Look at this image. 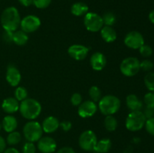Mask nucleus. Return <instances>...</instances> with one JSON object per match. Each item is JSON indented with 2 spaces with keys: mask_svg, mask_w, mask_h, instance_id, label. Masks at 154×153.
Instances as JSON below:
<instances>
[{
  "mask_svg": "<svg viewBox=\"0 0 154 153\" xmlns=\"http://www.w3.org/2000/svg\"><path fill=\"white\" fill-rule=\"evenodd\" d=\"M3 153H20V152L14 147H10V148H5Z\"/></svg>",
  "mask_w": 154,
  "mask_h": 153,
  "instance_id": "37998d69",
  "label": "nucleus"
},
{
  "mask_svg": "<svg viewBox=\"0 0 154 153\" xmlns=\"http://www.w3.org/2000/svg\"><path fill=\"white\" fill-rule=\"evenodd\" d=\"M23 153H35L36 147L32 142H29L24 143L22 148Z\"/></svg>",
  "mask_w": 154,
  "mask_h": 153,
  "instance_id": "2f4dec72",
  "label": "nucleus"
},
{
  "mask_svg": "<svg viewBox=\"0 0 154 153\" xmlns=\"http://www.w3.org/2000/svg\"><path fill=\"white\" fill-rule=\"evenodd\" d=\"M13 33L14 32L5 30V32L2 34V39L4 40V41L6 42V43L13 42Z\"/></svg>",
  "mask_w": 154,
  "mask_h": 153,
  "instance_id": "e433bc0d",
  "label": "nucleus"
},
{
  "mask_svg": "<svg viewBox=\"0 0 154 153\" xmlns=\"http://www.w3.org/2000/svg\"><path fill=\"white\" fill-rule=\"evenodd\" d=\"M84 23L86 28L92 32H96L104 26L102 17L99 14L93 12H88L84 15Z\"/></svg>",
  "mask_w": 154,
  "mask_h": 153,
  "instance_id": "0eeeda50",
  "label": "nucleus"
},
{
  "mask_svg": "<svg viewBox=\"0 0 154 153\" xmlns=\"http://www.w3.org/2000/svg\"><path fill=\"white\" fill-rule=\"evenodd\" d=\"M20 26L24 32H34L41 26V20L35 15H27L21 20Z\"/></svg>",
  "mask_w": 154,
  "mask_h": 153,
  "instance_id": "1a4fd4ad",
  "label": "nucleus"
},
{
  "mask_svg": "<svg viewBox=\"0 0 154 153\" xmlns=\"http://www.w3.org/2000/svg\"><path fill=\"white\" fill-rule=\"evenodd\" d=\"M19 110L23 117L29 120H34L41 114L42 105L35 99L26 98L20 104Z\"/></svg>",
  "mask_w": 154,
  "mask_h": 153,
  "instance_id": "f03ea898",
  "label": "nucleus"
},
{
  "mask_svg": "<svg viewBox=\"0 0 154 153\" xmlns=\"http://www.w3.org/2000/svg\"><path fill=\"white\" fill-rule=\"evenodd\" d=\"M2 129V123L0 122V131H1Z\"/></svg>",
  "mask_w": 154,
  "mask_h": 153,
  "instance_id": "a18cd8bd",
  "label": "nucleus"
},
{
  "mask_svg": "<svg viewBox=\"0 0 154 153\" xmlns=\"http://www.w3.org/2000/svg\"><path fill=\"white\" fill-rule=\"evenodd\" d=\"M107 64V58L103 53L96 52L90 57V64L93 70L100 71L103 70Z\"/></svg>",
  "mask_w": 154,
  "mask_h": 153,
  "instance_id": "2eb2a0df",
  "label": "nucleus"
},
{
  "mask_svg": "<svg viewBox=\"0 0 154 153\" xmlns=\"http://www.w3.org/2000/svg\"><path fill=\"white\" fill-rule=\"evenodd\" d=\"M121 73L126 76H133L139 72L140 61L135 57H127L122 61L120 65Z\"/></svg>",
  "mask_w": 154,
  "mask_h": 153,
  "instance_id": "423d86ee",
  "label": "nucleus"
},
{
  "mask_svg": "<svg viewBox=\"0 0 154 153\" xmlns=\"http://www.w3.org/2000/svg\"><path fill=\"white\" fill-rule=\"evenodd\" d=\"M89 7L86 3L78 2L74 3L71 8V12L76 16H81L88 13Z\"/></svg>",
  "mask_w": 154,
  "mask_h": 153,
  "instance_id": "412c9836",
  "label": "nucleus"
},
{
  "mask_svg": "<svg viewBox=\"0 0 154 153\" xmlns=\"http://www.w3.org/2000/svg\"><path fill=\"white\" fill-rule=\"evenodd\" d=\"M98 106L96 102L93 101L92 100H87L82 102L78 106V112L81 118H87V117L93 116L96 112Z\"/></svg>",
  "mask_w": 154,
  "mask_h": 153,
  "instance_id": "9b49d317",
  "label": "nucleus"
},
{
  "mask_svg": "<svg viewBox=\"0 0 154 153\" xmlns=\"http://www.w3.org/2000/svg\"><path fill=\"white\" fill-rule=\"evenodd\" d=\"M104 125L107 130L112 132L117 129L118 122H117V118L113 116V115L106 116L105 120H104Z\"/></svg>",
  "mask_w": 154,
  "mask_h": 153,
  "instance_id": "b1692460",
  "label": "nucleus"
},
{
  "mask_svg": "<svg viewBox=\"0 0 154 153\" xmlns=\"http://www.w3.org/2000/svg\"><path fill=\"white\" fill-rule=\"evenodd\" d=\"M51 2L52 0H33V4L37 8L45 9L51 4Z\"/></svg>",
  "mask_w": 154,
  "mask_h": 153,
  "instance_id": "72a5a7b5",
  "label": "nucleus"
},
{
  "mask_svg": "<svg viewBox=\"0 0 154 153\" xmlns=\"http://www.w3.org/2000/svg\"><path fill=\"white\" fill-rule=\"evenodd\" d=\"M149 20H150L152 23L154 24V10L150 11V14H149Z\"/></svg>",
  "mask_w": 154,
  "mask_h": 153,
  "instance_id": "c03bdc74",
  "label": "nucleus"
},
{
  "mask_svg": "<svg viewBox=\"0 0 154 153\" xmlns=\"http://www.w3.org/2000/svg\"><path fill=\"white\" fill-rule=\"evenodd\" d=\"M17 124L18 123L17 118L11 115L6 116L2 122V128L8 133L14 131L17 128Z\"/></svg>",
  "mask_w": 154,
  "mask_h": 153,
  "instance_id": "6ab92c4d",
  "label": "nucleus"
},
{
  "mask_svg": "<svg viewBox=\"0 0 154 153\" xmlns=\"http://www.w3.org/2000/svg\"><path fill=\"white\" fill-rule=\"evenodd\" d=\"M21 134L18 131H12L8 134L6 139V142L10 146H14L21 141Z\"/></svg>",
  "mask_w": 154,
  "mask_h": 153,
  "instance_id": "393cba45",
  "label": "nucleus"
},
{
  "mask_svg": "<svg viewBox=\"0 0 154 153\" xmlns=\"http://www.w3.org/2000/svg\"><path fill=\"white\" fill-rule=\"evenodd\" d=\"M153 62L150 59H144L140 62V69L146 72H150L153 68Z\"/></svg>",
  "mask_w": 154,
  "mask_h": 153,
  "instance_id": "7c9ffc66",
  "label": "nucleus"
},
{
  "mask_svg": "<svg viewBox=\"0 0 154 153\" xmlns=\"http://www.w3.org/2000/svg\"><path fill=\"white\" fill-rule=\"evenodd\" d=\"M89 94L91 100L94 102H99L102 98V92L96 86H93L89 90Z\"/></svg>",
  "mask_w": 154,
  "mask_h": 153,
  "instance_id": "bb28decb",
  "label": "nucleus"
},
{
  "mask_svg": "<svg viewBox=\"0 0 154 153\" xmlns=\"http://www.w3.org/2000/svg\"><path fill=\"white\" fill-rule=\"evenodd\" d=\"M14 96L15 98L18 100V101H23L25 99L27 98L28 96V91L25 87L19 86L15 89L14 91Z\"/></svg>",
  "mask_w": 154,
  "mask_h": 153,
  "instance_id": "cd10ccee",
  "label": "nucleus"
},
{
  "mask_svg": "<svg viewBox=\"0 0 154 153\" xmlns=\"http://www.w3.org/2000/svg\"><path fill=\"white\" fill-rule=\"evenodd\" d=\"M60 123L58 118L56 117L52 116L47 117L44 119L42 124L43 131L48 134L54 133L59 128Z\"/></svg>",
  "mask_w": 154,
  "mask_h": 153,
  "instance_id": "dca6fc26",
  "label": "nucleus"
},
{
  "mask_svg": "<svg viewBox=\"0 0 154 153\" xmlns=\"http://www.w3.org/2000/svg\"><path fill=\"white\" fill-rule=\"evenodd\" d=\"M6 148V141L4 138L0 136V153H3Z\"/></svg>",
  "mask_w": 154,
  "mask_h": 153,
  "instance_id": "a19ab883",
  "label": "nucleus"
},
{
  "mask_svg": "<svg viewBox=\"0 0 154 153\" xmlns=\"http://www.w3.org/2000/svg\"><path fill=\"white\" fill-rule=\"evenodd\" d=\"M60 126L64 131H69L72 128V122L68 120H65L60 123Z\"/></svg>",
  "mask_w": 154,
  "mask_h": 153,
  "instance_id": "58836bf2",
  "label": "nucleus"
},
{
  "mask_svg": "<svg viewBox=\"0 0 154 153\" xmlns=\"http://www.w3.org/2000/svg\"><path fill=\"white\" fill-rule=\"evenodd\" d=\"M82 100H83V98L82 96H81V94H80V93L75 92L74 93V94L72 95V97H71L70 101L73 106H78L82 103Z\"/></svg>",
  "mask_w": 154,
  "mask_h": 153,
  "instance_id": "c9c22d12",
  "label": "nucleus"
},
{
  "mask_svg": "<svg viewBox=\"0 0 154 153\" xmlns=\"http://www.w3.org/2000/svg\"><path fill=\"white\" fill-rule=\"evenodd\" d=\"M57 153H75V152L72 147L65 146L60 148V149L57 152Z\"/></svg>",
  "mask_w": 154,
  "mask_h": 153,
  "instance_id": "ea45409f",
  "label": "nucleus"
},
{
  "mask_svg": "<svg viewBox=\"0 0 154 153\" xmlns=\"http://www.w3.org/2000/svg\"><path fill=\"white\" fill-rule=\"evenodd\" d=\"M102 17V20H103V23L105 26H112L117 22V16L111 11L105 12Z\"/></svg>",
  "mask_w": 154,
  "mask_h": 153,
  "instance_id": "a878e982",
  "label": "nucleus"
},
{
  "mask_svg": "<svg viewBox=\"0 0 154 153\" xmlns=\"http://www.w3.org/2000/svg\"><path fill=\"white\" fill-rule=\"evenodd\" d=\"M23 135L26 140L29 142H38L43 134L42 124L34 120H30L23 127Z\"/></svg>",
  "mask_w": 154,
  "mask_h": 153,
  "instance_id": "20e7f679",
  "label": "nucleus"
},
{
  "mask_svg": "<svg viewBox=\"0 0 154 153\" xmlns=\"http://www.w3.org/2000/svg\"><path fill=\"white\" fill-rule=\"evenodd\" d=\"M57 142L51 136H43L38 141V149L42 153H53L57 149Z\"/></svg>",
  "mask_w": 154,
  "mask_h": 153,
  "instance_id": "f8f14e48",
  "label": "nucleus"
},
{
  "mask_svg": "<svg viewBox=\"0 0 154 153\" xmlns=\"http://www.w3.org/2000/svg\"><path fill=\"white\" fill-rule=\"evenodd\" d=\"M126 103L127 107L131 111L141 110L143 106L142 101L134 94H130L126 97Z\"/></svg>",
  "mask_w": 154,
  "mask_h": 153,
  "instance_id": "a211bd4d",
  "label": "nucleus"
},
{
  "mask_svg": "<svg viewBox=\"0 0 154 153\" xmlns=\"http://www.w3.org/2000/svg\"><path fill=\"white\" fill-rule=\"evenodd\" d=\"M101 37L107 43L114 42L117 39V32L112 26H104L100 30Z\"/></svg>",
  "mask_w": 154,
  "mask_h": 153,
  "instance_id": "aec40b11",
  "label": "nucleus"
},
{
  "mask_svg": "<svg viewBox=\"0 0 154 153\" xmlns=\"http://www.w3.org/2000/svg\"><path fill=\"white\" fill-rule=\"evenodd\" d=\"M18 1L22 5L25 6V7H29L33 4V0H18Z\"/></svg>",
  "mask_w": 154,
  "mask_h": 153,
  "instance_id": "79ce46f5",
  "label": "nucleus"
},
{
  "mask_svg": "<svg viewBox=\"0 0 154 153\" xmlns=\"http://www.w3.org/2000/svg\"><path fill=\"white\" fill-rule=\"evenodd\" d=\"M111 146H112V142L111 140L108 138H104L99 141H97V143L93 151L96 153H107L110 151Z\"/></svg>",
  "mask_w": 154,
  "mask_h": 153,
  "instance_id": "4be33fe9",
  "label": "nucleus"
},
{
  "mask_svg": "<svg viewBox=\"0 0 154 153\" xmlns=\"http://www.w3.org/2000/svg\"><path fill=\"white\" fill-rule=\"evenodd\" d=\"M124 44L130 49L138 50L144 44V39L139 32L132 31L127 33L125 36Z\"/></svg>",
  "mask_w": 154,
  "mask_h": 153,
  "instance_id": "9d476101",
  "label": "nucleus"
},
{
  "mask_svg": "<svg viewBox=\"0 0 154 153\" xmlns=\"http://www.w3.org/2000/svg\"><path fill=\"white\" fill-rule=\"evenodd\" d=\"M144 84L150 92H154V72H148L144 76Z\"/></svg>",
  "mask_w": 154,
  "mask_h": 153,
  "instance_id": "c85d7f7f",
  "label": "nucleus"
},
{
  "mask_svg": "<svg viewBox=\"0 0 154 153\" xmlns=\"http://www.w3.org/2000/svg\"><path fill=\"white\" fill-rule=\"evenodd\" d=\"M98 107L103 115H114L120 110V100L117 96L108 94L102 97L99 101Z\"/></svg>",
  "mask_w": 154,
  "mask_h": 153,
  "instance_id": "7ed1b4c3",
  "label": "nucleus"
},
{
  "mask_svg": "<svg viewBox=\"0 0 154 153\" xmlns=\"http://www.w3.org/2000/svg\"><path fill=\"white\" fill-rule=\"evenodd\" d=\"M97 136L91 130H87L80 135L78 143L80 147L84 151H93L97 143Z\"/></svg>",
  "mask_w": 154,
  "mask_h": 153,
  "instance_id": "6e6552de",
  "label": "nucleus"
},
{
  "mask_svg": "<svg viewBox=\"0 0 154 153\" xmlns=\"http://www.w3.org/2000/svg\"><path fill=\"white\" fill-rule=\"evenodd\" d=\"M146 130L148 134H150L152 136H154V117H152L150 118H147L146 120L145 124Z\"/></svg>",
  "mask_w": 154,
  "mask_h": 153,
  "instance_id": "f704fd0d",
  "label": "nucleus"
},
{
  "mask_svg": "<svg viewBox=\"0 0 154 153\" xmlns=\"http://www.w3.org/2000/svg\"><path fill=\"white\" fill-rule=\"evenodd\" d=\"M143 113H144V116L147 118H150L152 117H154V108L153 107H150V106H146L144 108V111H143Z\"/></svg>",
  "mask_w": 154,
  "mask_h": 153,
  "instance_id": "4c0bfd02",
  "label": "nucleus"
},
{
  "mask_svg": "<svg viewBox=\"0 0 154 153\" xmlns=\"http://www.w3.org/2000/svg\"><path fill=\"white\" fill-rule=\"evenodd\" d=\"M29 36L27 33L22 30H16L13 33V42L18 46H23L28 42Z\"/></svg>",
  "mask_w": 154,
  "mask_h": 153,
  "instance_id": "5701e85b",
  "label": "nucleus"
},
{
  "mask_svg": "<svg viewBox=\"0 0 154 153\" xmlns=\"http://www.w3.org/2000/svg\"><path fill=\"white\" fill-rule=\"evenodd\" d=\"M147 118L142 111H132L126 119V127L130 131H138L143 128Z\"/></svg>",
  "mask_w": 154,
  "mask_h": 153,
  "instance_id": "39448f33",
  "label": "nucleus"
},
{
  "mask_svg": "<svg viewBox=\"0 0 154 153\" xmlns=\"http://www.w3.org/2000/svg\"><path fill=\"white\" fill-rule=\"evenodd\" d=\"M144 101L146 106L154 108V92H150L147 93L144 97Z\"/></svg>",
  "mask_w": 154,
  "mask_h": 153,
  "instance_id": "473e14b6",
  "label": "nucleus"
},
{
  "mask_svg": "<svg viewBox=\"0 0 154 153\" xmlns=\"http://www.w3.org/2000/svg\"><path fill=\"white\" fill-rule=\"evenodd\" d=\"M89 52L88 47L81 44L71 45L68 49L69 55L77 61L84 60L87 56Z\"/></svg>",
  "mask_w": 154,
  "mask_h": 153,
  "instance_id": "ddd939ff",
  "label": "nucleus"
},
{
  "mask_svg": "<svg viewBox=\"0 0 154 153\" xmlns=\"http://www.w3.org/2000/svg\"><path fill=\"white\" fill-rule=\"evenodd\" d=\"M138 50H139L140 54L144 58H148V57L151 56L153 54V49L150 45L144 44Z\"/></svg>",
  "mask_w": 154,
  "mask_h": 153,
  "instance_id": "c756f323",
  "label": "nucleus"
},
{
  "mask_svg": "<svg viewBox=\"0 0 154 153\" xmlns=\"http://www.w3.org/2000/svg\"><path fill=\"white\" fill-rule=\"evenodd\" d=\"M2 108L8 114H13L19 110V101L15 98L9 97L5 99L2 104Z\"/></svg>",
  "mask_w": 154,
  "mask_h": 153,
  "instance_id": "f3484780",
  "label": "nucleus"
},
{
  "mask_svg": "<svg viewBox=\"0 0 154 153\" xmlns=\"http://www.w3.org/2000/svg\"><path fill=\"white\" fill-rule=\"evenodd\" d=\"M20 16L15 7H8L1 14V24L6 31L15 32L20 25Z\"/></svg>",
  "mask_w": 154,
  "mask_h": 153,
  "instance_id": "f257e3e1",
  "label": "nucleus"
},
{
  "mask_svg": "<svg viewBox=\"0 0 154 153\" xmlns=\"http://www.w3.org/2000/svg\"><path fill=\"white\" fill-rule=\"evenodd\" d=\"M6 80L11 86H17L21 80V74L14 64H9L6 71Z\"/></svg>",
  "mask_w": 154,
  "mask_h": 153,
  "instance_id": "4468645a",
  "label": "nucleus"
}]
</instances>
